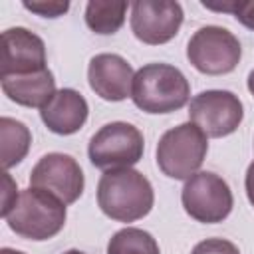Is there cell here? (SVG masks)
Wrapping results in <instances>:
<instances>
[{
    "label": "cell",
    "mask_w": 254,
    "mask_h": 254,
    "mask_svg": "<svg viewBox=\"0 0 254 254\" xmlns=\"http://www.w3.org/2000/svg\"><path fill=\"white\" fill-rule=\"evenodd\" d=\"M155 192L149 179L135 169L105 171L97 183V206L117 222H135L151 212Z\"/></svg>",
    "instance_id": "1"
},
{
    "label": "cell",
    "mask_w": 254,
    "mask_h": 254,
    "mask_svg": "<svg viewBox=\"0 0 254 254\" xmlns=\"http://www.w3.org/2000/svg\"><path fill=\"white\" fill-rule=\"evenodd\" d=\"M65 202L44 189L20 190L12 210L4 216L10 230L26 240H50L65 224Z\"/></svg>",
    "instance_id": "2"
},
{
    "label": "cell",
    "mask_w": 254,
    "mask_h": 254,
    "mask_svg": "<svg viewBox=\"0 0 254 254\" xmlns=\"http://www.w3.org/2000/svg\"><path fill=\"white\" fill-rule=\"evenodd\" d=\"M185 73L169 64H147L135 71L131 99L145 113H173L189 103Z\"/></svg>",
    "instance_id": "3"
},
{
    "label": "cell",
    "mask_w": 254,
    "mask_h": 254,
    "mask_svg": "<svg viewBox=\"0 0 254 254\" xmlns=\"http://www.w3.org/2000/svg\"><path fill=\"white\" fill-rule=\"evenodd\" d=\"M208 151V137L192 123H181L163 133L155 161L159 171L175 181H187L198 173Z\"/></svg>",
    "instance_id": "4"
},
{
    "label": "cell",
    "mask_w": 254,
    "mask_h": 254,
    "mask_svg": "<svg viewBox=\"0 0 254 254\" xmlns=\"http://www.w3.org/2000/svg\"><path fill=\"white\" fill-rule=\"evenodd\" d=\"M143 133L125 121H113L93 133L87 145V155L93 167L101 171L131 169L143 159Z\"/></svg>",
    "instance_id": "5"
},
{
    "label": "cell",
    "mask_w": 254,
    "mask_h": 254,
    "mask_svg": "<svg viewBox=\"0 0 254 254\" xmlns=\"http://www.w3.org/2000/svg\"><path fill=\"white\" fill-rule=\"evenodd\" d=\"M187 58L200 73L224 75L238 65L242 46L230 30L222 26H202L190 36Z\"/></svg>",
    "instance_id": "6"
},
{
    "label": "cell",
    "mask_w": 254,
    "mask_h": 254,
    "mask_svg": "<svg viewBox=\"0 0 254 254\" xmlns=\"http://www.w3.org/2000/svg\"><path fill=\"white\" fill-rule=\"evenodd\" d=\"M181 202L185 212L196 222L216 224L232 212L234 196L222 177L210 171H198L185 181Z\"/></svg>",
    "instance_id": "7"
},
{
    "label": "cell",
    "mask_w": 254,
    "mask_h": 254,
    "mask_svg": "<svg viewBox=\"0 0 254 254\" xmlns=\"http://www.w3.org/2000/svg\"><path fill=\"white\" fill-rule=\"evenodd\" d=\"M189 117L206 137L220 139L238 129L244 107L238 95L228 89H206L190 99Z\"/></svg>",
    "instance_id": "8"
},
{
    "label": "cell",
    "mask_w": 254,
    "mask_h": 254,
    "mask_svg": "<svg viewBox=\"0 0 254 254\" xmlns=\"http://www.w3.org/2000/svg\"><path fill=\"white\" fill-rule=\"evenodd\" d=\"M185 14L179 2L171 0H137L131 4V30L135 38L149 46L171 42L181 26Z\"/></svg>",
    "instance_id": "9"
},
{
    "label": "cell",
    "mask_w": 254,
    "mask_h": 254,
    "mask_svg": "<svg viewBox=\"0 0 254 254\" xmlns=\"http://www.w3.org/2000/svg\"><path fill=\"white\" fill-rule=\"evenodd\" d=\"M30 187L44 189L65 204H71L81 196L85 181L79 163L71 155L48 153L34 165L30 173Z\"/></svg>",
    "instance_id": "10"
},
{
    "label": "cell",
    "mask_w": 254,
    "mask_h": 254,
    "mask_svg": "<svg viewBox=\"0 0 254 254\" xmlns=\"http://www.w3.org/2000/svg\"><path fill=\"white\" fill-rule=\"evenodd\" d=\"M46 46L40 36L28 28L16 26L2 32V75H24L46 69Z\"/></svg>",
    "instance_id": "11"
},
{
    "label": "cell",
    "mask_w": 254,
    "mask_h": 254,
    "mask_svg": "<svg viewBox=\"0 0 254 254\" xmlns=\"http://www.w3.org/2000/svg\"><path fill=\"white\" fill-rule=\"evenodd\" d=\"M133 77L135 71L131 64L119 54H97L89 60V87L105 101H123L131 97Z\"/></svg>",
    "instance_id": "12"
},
{
    "label": "cell",
    "mask_w": 254,
    "mask_h": 254,
    "mask_svg": "<svg viewBox=\"0 0 254 254\" xmlns=\"http://www.w3.org/2000/svg\"><path fill=\"white\" fill-rule=\"evenodd\" d=\"M89 105L85 97L71 89L64 87L54 93V97L40 109V117L44 125L56 135H73L87 121Z\"/></svg>",
    "instance_id": "13"
},
{
    "label": "cell",
    "mask_w": 254,
    "mask_h": 254,
    "mask_svg": "<svg viewBox=\"0 0 254 254\" xmlns=\"http://www.w3.org/2000/svg\"><path fill=\"white\" fill-rule=\"evenodd\" d=\"M4 95L22 107H44L56 89L54 73L46 67L42 71L24 73V75H2L0 77Z\"/></svg>",
    "instance_id": "14"
},
{
    "label": "cell",
    "mask_w": 254,
    "mask_h": 254,
    "mask_svg": "<svg viewBox=\"0 0 254 254\" xmlns=\"http://www.w3.org/2000/svg\"><path fill=\"white\" fill-rule=\"evenodd\" d=\"M0 143H2V165L8 171L26 159L32 145V133L22 121H16L12 117H2Z\"/></svg>",
    "instance_id": "15"
},
{
    "label": "cell",
    "mask_w": 254,
    "mask_h": 254,
    "mask_svg": "<svg viewBox=\"0 0 254 254\" xmlns=\"http://www.w3.org/2000/svg\"><path fill=\"white\" fill-rule=\"evenodd\" d=\"M127 8H129L127 2L91 0L85 6V24L95 34H101V36L115 34L125 24Z\"/></svg>",
    "instance_id": "16"
},
{
    "label": "cell",
    "mask_w": 254,
    "mask_h": 254,
    "mask_svg": "<svg viewBox=\"0 0 254 254\" xmlns=\"http://www.w3.org/2000/svg\"><path fill=\"white\" fill-rule=\"evenodd\" d=\"M107 254H161V250L147 230L127 226L109 238Z\"/></svg>",
    "instance_id": "17"
},
{
    "label": "cell",
    "mask_w": 254,
    "mask_h": 254,
    "mask_svg": "<svg viewBox=\"0 0 254 254\" xmlns=\"http://www.w3.org/2000/svg\"><path fill=\"white\" fill-rule=\"evenodd\" d=\"M204 8L216 10V12H230L242 26L248 30H254V2H222V4H208L202 2Z\"/></svg>",
    "instance_id": "18"
},
{
    "label": "cell",
    "mask_w": 254,
    "mask_h": 254,
    "mask_svg": "<svg viewBox=\"0 0 254 254\" xmlns=\"http://www.w3.org/2000/svg\"><path fill=\"white\" fill-rule=\"evenodd\" d=\"M24 8L42 16V18H58V16H64L67 10H69V2L64 0V2H58V0H38V2H24Z\"/></svg>",
    "instance_id": "19"
},
{
    "label": "cell",
    "mask_w": 254,
    "mask_h": 254,
    "mask_svg": "<svg viewBox=\"0 0 254 254\" xmlns=\"http://www.w3.org/2000/svg\"><path fill=\"white\" fill-rule=\"evenodd\" d=\"M190 254H240L238 246L226 238H206L198 242Z\"/></svg>",
    "instance_id": "20"
},
{
    "label": "cell",
    "mask_w": 254,
    "mask_h": 254,
    "mask_svg": "<svg viewBox=\"0 0 254 254\" xmlns=\"http://www.w3.org/2000/svg\"><path fill=\"white\" fill-rule=\"evenodd\" d=\"M18 187H16V183L12 181V177L6 173L4 175V196H2V216H6L10 210H12V206H14V202H16V198H18Z\"/></svg>",
    "instance_id": "21"
},
{
    "label": "cell",
    "mask_w": 254,
    "mask_h": 254,
    "mask_svg": "<svg viewBox=\"0 0 254 254\" xmlns=\"http://www.w3.org/2000/svg\"><path fill=\"white\" fill-rule=\"evenodd\" d=\"M244 187H246V196L250 200V204L254 206V161L248 165L246 169V177H244Z\"/></svg>",
    "instance_id": "22"
},
{
    "label": "cell",
    "mask_w": 254,
    "mask_h": 254,
    "mask_svg": "<svg viewBox=\"0 0 254 254\" xmlns=\"http://www.w3.org/2000/svg\"><path fill=\"white\" fill-rule=\"evenodd\" d=\"M248 91H250L252 97H254V69L248 73Z\"/></svg>",
    "instance_id": "23"
},
{
    "label": "cell",
    "mask_w": 254,
    "mask_h": 254,
    "mask_svg": "<svg viewBox=\"0 0 254 254\" xmlns=\"http://www.w3.org/2000/svg\"><path fill=\"white\" fill-rule=\"evenodd\" d=\"M0 254H26V252H20V250H14V248H2Z\"/></svg>",
    "instance_id": "24"
},
{
    "label": "cell",
    "mask_w": 254,
    "mask_h": 254,
    "mask_svg": "<svg viewBox=\"0 0 254 254\" xmlns=\"http://www.w3.org/2000/svg\"><path fill=\"white\" fill-rule=\"evenodd\" d=\"M62 254H85V252H81V250H75V248H71V250H65V252H62Z\"/></svg>",
    "instance_id": "25"
}]
</instances>
